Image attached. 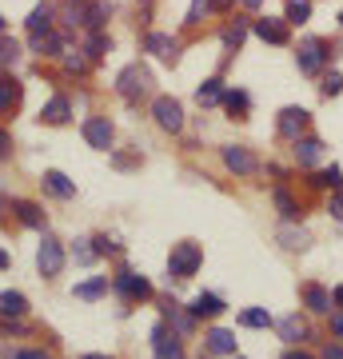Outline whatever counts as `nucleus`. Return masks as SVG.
Masks as SVG:
<instances>
[{
    "label": "nucleus",
    "instance_id": "2eb2a0df",
    "mask_svg": "<svg viewBox=\"0 0 343 359\" xmlns=\"http://www.w3.org/2000/svg\"><path fill=\"white\" fill-rule=\"evenodd\" d=\"M208 351H212V355L231 359V355H236V335H231L228 327H212V332H208Z\"/></svg>",
    "mask_w": 343,
    "mask_h": 359
},
{
    "label": "nucleus",
    "instance_id": "20e7f679",
    "mask_svg": "<svg viewBox=\"0 0 343 359\" xmlns=\"http://www.w3.org/2000/svg\"><path fill=\"white\" fill-rule=\"evenodd\" d=\"M36 268H40V276H44V280L60 276V268H64V248H60V240H52V236H44V240H40V248H36Z\"/></svg>",
    "mask_w": 343,
    "mask_h": 359
},
{
    "label": "nucleus",
    "instance_id": "f8f14e48",
    "mask_svg": "<svg viewBox=\"0 0 343 359\" xmlns=\"http://www.w3.org/2000/svg\"><path fill=\"white\" fill-rule=\"evenodd\" d=\"M152 347H156V359H184V347H180L176 335H168L164 323L152 327Z\"/></svg>",
    "mask_w": 343,
    "mask_h": 359
},
{
    "label": "nucleus",
    "instance_id": "5fc2aeb1",
    "mask_svg": "<svg viewBox=\"0 0 343 359\" xmlns=\"http://www.w3.org/2000/svg\"><path fill=\"white\" fill-rule=\"evenodd\" d=\"M80 359H112V355H80Z\"/></svg>",
    "mask_w": 343,
    "mask_h": 359
},
{
    "label": "nucleus",
    "instance_id": "7c9ffc66",
    "mask_svg": "<svg viewBox=\"0 0 343 359\" xmlns=\"http://www.w3.org/2000/svg\"><path fill=\"white\" fill-rule=\"evenodd\" d=\"M224 108H228L231 116H243L248 108H252V100H248V92L236 88V92H224Z\"/></svg>",
    "mask_w": 343,
    "mask_h": 359
},
{
    "label": "nucleus",
    "instance_id": "a18cd8bd",
    "mask_svg": "<svg viewBox=\"0 0 343 359\" xmlns=\"http://www.w3.org/2000/svg\"><path fill=\"white\" fill-rule=\"evenodd\" d=\"M323 359H343V347H339V344H331V347H323Z\"/></svg>",
    "mask_w": 343,
    "mask_h": 359
},
{
    "label": "nucleus",
    "instance_id": "8fccbe9b",
    "mask_svg": "<svg viewBox=\"0 0 343 359\" xmlns=\"http://www.w3.org/2000/svg\"><path fill=\"white\" fill-rule=\"evenodd\" d=\"M283 359H311V355H307V351H288Z\"/></svg>",
    "mask_w": 343,
    "mask_h": 359
},
{
    "label": "nucleus",
    "instance_id": "ea45409f",
    "mask_svg": "<svg viewBox=\"0 0 343 359\" xmlns=\"http://www.w3.org/2000/svg\"><path fill=\"white\" fill-rule=\"evenodd\" d=\"M319 92H323V96H339V92H343V76H339V72H323Z\"/></svg>",
    "mask_w": 343,
    "mask_h": 359
},
{
    "label": "nucleus",
    "instance_id": "49530a36",
    "mask_svg": "<svg viewBox=\"0 0 343 359\" xmlns=\"http://www.w3.org/2000/svg\"><path fill=\"white\" fill-rule=\"evenodd\" d=\"M13 359H48V355H44V351H16Z\"/></svg>",
    "mask_w": 343,
    "mask_h": 359
},
{
    "label": "nucleus",
    "instance_id": "4d7b16f0",
    "mask_svg": "<svg viewBox=\"0 0 343 359\" xmlns=\"http://www.w3.org/2000/svg\"><path fill=\"white\" fill-rule=\"evenodd\" d=\"M231 359H243V355H231Z\"/></svg>",
    "mask_w": 343,
    "mask_h": 359
},
{
    "label": "nucleus",
    "instance_id": "393cba45",
    "mask_svg": "<svg viewBox=\"0 0 343 359\" xmlns=\"http://www.w3.org/2000/svg\"><path fill=\"white\" fill-rule=\"evenodd\" d=\"M224 92H228L224 88V80L212 76V80H203L200 88H196V100H200L203 108H212V104H224Z\"/></svg>",
    "mask_w": 343,
    "mask_h": 359
},
{
    "label": "nucleus",
    "instance_id": "4be33fe9",
    "mask_svg": "<svg viewBox=\"0 0 343 359\" xmlns=\"http://www.w3.org/2000/svg\"><path fill=\"white\" fill-rule=\"evenodd\" d=\"M28 311V299L20 292H0V316L4 320H20Z\"/></svg>",
    "mask_w": 343,
    "mask_h": 359
},
{
    "label": "nucleus",
    "instance_id": "de8ad7c7",
    "mask_svg": "<svg viewBox=\"0 0 343 359\" xmlns=\"http://www.w3.org/2000/svg\"><path fill=\"white\" fill-rule=\"evenodd\" d=\"M331 332H335V335L343 339V316H335V320H331Z\"/></svg>",
    "mask_w": 343,
    "mask_h": 359
},
{
    "label": "nucleus",
    "instance_id": "aec40b11",
    "mask_svg": "<svg viewBox=\"0 0 343 359\" xmlns=\"http://www.w3.org/2000/svg\"><path fill=\"white\" fill-rule=\"evenodd\" d=\"M44 188H48L56 200H72V196H76V184L64 176V172H44Z\"/></svg>",
    "mask_w": 343,
    "mask_h": 359
},
{
    "label": "nucleus",
    "instance_id": "9d476101",
    "mask_svg": "<svg viewBox=\"0 0 343 359\" xmlns=\"http://www.w3.org/2000/svg\"><path fill=\"white\" fill-rule=\"evenodd\" d=\"M307 120H311V116H307V108H283L276 128H280L283 140H300V136H304V128H307Z\"/></svg>",
    "mask_w": 343,
    "mask_h": 359
},
{
    "label": "nucleus",
    "instance_id": "a211bd4d",
    "mask_svg": "<svg viewBox=\"0 0 343 359\" xmlns=\"http://www.w3.org/2000/svg\"><path fill=\"white\" fill-rule=\"evenodd\" d=\"M68 116H72V104H68V96H52V100L40 108V120H44V124H64Z\"/></svg>",
    "mask_w": 343,
    "mask_h": 359
},
{
    "label": "nucleus",
    "instance_id": "b1692460",
    "mask_svg": "<svg viewBox=\"0 0 343 359\" xmlns=\"http://www.w3.org/2000/svg\"><path fill=\"white\" fill-rule=\"evenodd\" d=\"M32 48H36L40 56H64L68 44H64L60 32H44V36H32Z\"/></svg>",
    "mask_w": 343,
    "mask_h": 359
},
{
    "label": "nucleus",
    "instance_id": "dca6fc26",
    "mask_svg": "<svg viewBox=\"0 0 343 359\" xmlns=\"http://www.w3.org/2000/svg\"><path fill=\"white\" fill-rule=\"evenodd\" d=\"M307 335H311V327H307L304 316H288V320H280V339L283 344H304Z\"/></svg>",
    "mask_w": 343,
    "mask_h": 359
},
{
    "label": "nucleus",
    "instance_id": "423d86ee",
    "mask_svg": "<svg viewBox=\"0 0 343 359\" xmlns=\"http://www.w3.org/2000/svg\"><path fill=\"white\" fill-rule=\"evenodd\" d=\"M84 140H88L92 148L108 152V148H112V140H116L112 120H108V116H88V120H84Z\"/></svg>",
    "mask_w": 343,
    "mask_h": 359
},
{
    "label": "nucleus",
    "instance_id": "5701e85b",
    "mask_svg": "<svg viewBox=\"0 0 343 359\" xmlns=\"http://www.w3.org/2000/svg\"><path fill=\"white\" fill-rule=\"evenodd\" d=\"M108 16H112V4H108V0H92L88 8H84V25H88L92 32H100V28L108 25Z\"/></svg>",
    "mask_w": 343,
    "mask_h": 359
},
{
    "label": "nucleus",
    "instance_id": "473e14b6",
    "mask_svg": "<svg viewBox=\"0 0 343 359\" xmlns=\"http://www.w3.org/2000/svg\"><path fill=\"white\" fill-rule=\"evenodd\" d=\"M311 184H316V188H339V184H343V172L331 164V168H323V172H316V176H311Z\"/></svg>",
    "mask_w": 343,
    "mask_h": 359
},
{
    "label": "nucleus",
    "instance_id": "2f4dec72",
    "mask_svg": "<svg viewBox=\"0 0 343 359\" xmlns=\"http://www.w3.org/2000/svg\"><path fill=\"white\" fill-rule=\"evenodd\" d=\"M248 28H252L248 20H236V25H228V28H224V48H240V44H243V36H248Z\"/></svg>",
    "mask_w": 343,
    "mask_h": 359
},
{
    "label": "nucleus",
    "instance_id": "a19ab883",
    "mask_svg": "<svg viewBox=\"0 0 343 359\" xmlns=\"http://www.w3.org/2000/svg\"><path fill=\"white\" fill-rule=\"evenodd\" d=\"M168 316H172V323H176L180 332H191V323H196V316H184L176 304H168Z\"/></svg>",
    "mask_w": 343,
    "mask_h": 359
},
{
    "label": "nucleus",
    "instance_id": "c9c22d12",
    "mask_svg": "<svg viewBox=\"0 0 343 359\" xmlns=\"http://www.w3.org/2000/svg\"><path fill=\"white\" fill-rule=\"evenodd\" d=\"M104 292H108V280H88V283H80L76 287L80 299H100Z\"/></svg>",
    "mask_w": 343,
    "mask_h": 359
},
{
    "label": "nucleus",
    "instance_id": "c85d7f7f",
    "mask_svg": "<svg viewBox=\"0 0 343 359\" xmlns=\"http://www.w3.org/2000/svg\"><path fill=\"white\" fill-rule=\"evenodd\" d=\"M16 60H20V44H16L13 36H0V72L13 68Z\"/></svg>",
    "mask_w": 343,
    "mask_h": 359
},
{
    "label": "nucleus",
    "instance_id": "39448f33",
    "mask_svg": "<svg viewBox=\"0 0 343 359\" xmlns=\"http://www.w3.org/2000/svg\"><path fill=\"white\" fill-rule=\"evenodd\" d=\"M152 116H156V124L164 132H180L184 128V108H180L176 96H156L152 100Z\"/></svg>",
    "mask_w": 343,
    "mask_h": 359
},
{
    "label": "nucleus",
    "instance_id": "9b49d317",
    "mask_svg": "<svg viewBox=\"0 0 343 359\" xmlns=\"http://www.w3.org/2000/svg\"><path fill=\"white\" fill-rule=\"evenodd\" d=\"M116 292L124 295V299H148L152 295V283L144 280V276H136V271H120L116 276Z\"/></svg>",
    "mask_w": 343,
    "mask_h": 359
},
{
    "label": "nucleus",
    "instance_id": "6ab92c4d",
    "mask_svg": "<svg viewBox=\"0 0 343 359\" xmlns=\"http://www.w3.org/2000/svg\"><path fill=\"white\" fill-rule=\"evenodd\" d=\"M220 311H224V299L212 295V292H200L196 299H191V316H196V320H203V316L212 320V316H220Z\"/></svg>",
    "mask_w": 343,
    "mask_h": 359
},
{
    "label": "nucleus",
    "instance_id": "c756f323",
    "mask_svg": "<svg viewBox=\"0 0 343 359\" xmlns=\"http://www.w3.org/2000/svg\"><path fill=\"white\" fill-rule=\"evenodd\" d=\"M276 208H280L283 219H300V204L292 200V192H288V188H276Z\"/></svg>",
    "mask_w": 343,
    "mask_h": 359
},
{
    "label": "nucleus",
    "instance_id": "1a4fd4ad",
    "mask_svg": "<svg viewBox=\"0 0 343 359\" xmlns=\"http://www.w3.org/2000/svg\"><path fill=\"white\" fill-rule=\"evenodd\" d=\"M224 164H228L236 176H255V172H260V160H255L248 148H240V144H228V148H224Z\"/></svg>",
    "mask_w": 343,
    "mask_h": 359
},
{
    "label": "nucleus",
    "instance_id": "6e6552de",
    "mask_svg": "<svg viewBox=\"0 0 343 359\" xmlns=\"http://www.w3.org/2000/svg\"><path fill=\"white\" fill-rule=\"evenodd\" d=\"M252 32L267 44H288V20L283 16H260V20H252Z\"/></svg>",
    "mask_w": 343,
    "mask_h": 359
},
{
    "label": "nucleus",
    "instance_id": "f257e3e1",
    "mask_svg": "<svg viewBox=\"0 0 343 359\" xmlns=\"http://www.w3.org/2000/svg\"><path fill=\"white\" fill-rule=\"evenodd\" d=\"M116 92L124 96L128 104H136V100H144L148 92H152V72L144 65H128V68H120V76H116Z\"/></svg>",
    "mask_w": 343,
    "mask_h": 359
},
{
    "label": "nucleus",
    "instance_id": "4468645a",
    "mask_svg": "<svg viewBox=\"0 0 343 359\" xmlns=\"http://www.w3.org/2000/svg\"><path fill=\"white\" fill-rule=\"evenodd\" d=\"M276 240H280V244L288 248V252H304V248L311 244V236H307L304 228H295L292 219H283V224H280V231H276Z\"/></svg>",
    "mask_w": 343,
    "mask_h": 359
},
{
    "label": "nucleus",
    "instance_id": "c03bdc74",
    "mask_svg": "<svg viewBox=\"0 0 343 359\" xmlns=\"http://www.w3.org/2000/svg\"><path fill=\"white\" fill-rule=\"evenodd\" d=\"M8 152H13V136H8V132L0 128V160H4Z\"/></svg>",
    "mask_w": 343,
    "mask_h": 359
},
{
    "label": "nucleus",
    "instance_id": "13d9d810",
    "mask_svg": "<svg viewBox=\"0 0 343 359\" xmlns=\"http://www.w3.org/2000/svg\"><path fill=\"white\" fill-rule=\"evenodd\" d=\"M339 20H343V13H339Z\"/></svg>",
    "mask_w": 343,
    "mask_h": 359
},
{
    "label": "nucleus",
    "instance_id": "09e8293b",
    "mask_svg": "<svg viewBox=\"0 0 343 359\" xmlns=\"http://www.w3.org/2000/svg\"><path fill=\"white\" fill-rule=\"evenodd\" d=\"M212 8H220V13H224V8H231V0H212Z\"/></svg>",
    "mask_w": 343,
    "mask_h": 359
},
{
    "label": "nucleus",
    "instance_id": "f3484780",
    "mask_svg": "<svg viewBox=\"0 0 343 359\" xmlns=\"http://www.w3.org/2000/svg\"><path fill=\"white\" fill-rule=\"evenodd\" d=\"M28 32H32V36H44V32H52V4L48 0H40L36 8H32V13H28Z\"/></svg>",
    "mask_w": 343,
    "mask_h": 359
},
{
    "label": "nucleus",
    "instance_id": "6e6d98bb",
    "mask_svg": "<svg viewBox=\"0 0 343 359\" xmlns=\"http://www.w3.org/2000/svg\"><path fill=\"white\" fill-rule=\"evenodd\" d=\"M0 28H4V16H0Z\"/></svg>",
    "mask_w": 343,
    "mask_h": 359
},
{
    "label": "nucleus",
    "instance_id": "cd10ccee",
    "mask_svg": "<svg viewBox=\"0 0 343 359\" xmlns=\"http://www.w3.org/2000/svg\"><path fill=\"white\" fill-rule=\"evenodd\" d=\"M20 104V84L13 76H0V112H8Z\"/></svg>",
    "mask_w": 343,
    "mask_h": 359
},
{
    "label": "nucleus",
    "instance_id": "7ed1b4c3",
    "mask_svg": "<svg viewBox=\"0 0 343 359\" xmlns=\"http://www.w3.org/2000/svg\"><path fill=\"white\" fill-rule=\"evenodd\" d=\"M328 44L323 40H304L300 44V52H295V65H300V72H307V76H319L323 72V65H328Z\"/></svg>",
    "mask_w": 343,
    "mask_h": 359
},
{
    "label": "nucleus",
    "instance_id": "79ce46f5",
    "mask_svg": "<svg viewBox=\"0 0 343 359\" xmlns=\"http://www.w3.org/2000/svg\"><path fill=\"white\" fill-rule=\"evenodd\" d=\"M92 244H96V256H116V252H120V248H116L112 240H108V236H100V240H92Z\"/></svg>",
    "mask_w": 343,
    "mask_h": 359
},
{
    "label": "nucleus",
    "instance_id": "3c124183",
    "mask_svg": "<svg viewBox=\"0 0 343 359\" xmlns=\"http://www.w3.org/2000/svg\"><path fill=\"white\" fill-rule=\"evenodd\" d=\"M331 299H335V304L343 308V287H335V292H331Z\"/></svg>",
    "mask_w": 343,
    "mask_h": 359
},
{
    "label": "nucleus",
    "instance_id": "e433bc0d",
    "mask_svg": "<svg viewBox=\"0 0 343 359\" xmlns=\"http://www.w3.org/2000/svg\"><path fill=\"white\" fill-rule=\"evenodd\" d=\"M208 13H212V0H191V8H188V16H184V25H200Z\"/></svg>",
    "mask_w": 343,
    "mask_h": 359
},
{
    "label": "nucleus",
    "instance_id": "bb28decb",
    "mask_svg": "<svg viewBox=\"0 0 343 359\" xmlns=\"http://www.w3.org/2000/svg\"><path fill=\"white\" fill-rule=\"evenodd\" d=\"M283 20H288V25H307V20H311V0H288V4H283Z\"/></svg>",
    "mask_w": 343,
    "mask_h": 359
},
{
    "label": "nucleus",
    "instance_id": "58836bf2",
    "mask_svg": "<svg viewBox=\"0 0 343 359\" xmlns=\"http://www.w3.org/2000/svg\"><path fill=\"white\" fill-rule=\"evenodd\" d=\"M64 68H68V72H88V56H80L76 48H68L64 52Z\"/></svg>",
    "mask_w": 343,
    "mask_h": 359
},
{
    "label": "nucleus",
    "instance_id": "f704fd0d",
    "mask_svg": "<svg viewBox=\"0 0 343 359\" xmlns=\"http://www.w3.org/2000/svg\"><path fill=\"white\" fill-rule=\"evenodd\" d=\"M84 52H88L92 60H100L104 52H112V40L104 36V32H92V36H88V48H84Z\"/></svg>",
    "mask_w": 343,
    "mask_h": 359
},
{
    "label": "nucleus",
    "instance_id": "4c0bfd02",
    "mask_svg": "<svg viewBox=\"0 0 343 359\" xmlns=\"http://www.w3.org/2000/svg\"><path fill=\"white\" fill-rule=\"evenodd\" d=\"M72 256H76V264H96V248H92V240H76V248H72Z\"/></svg>",
    "mask_w": 343,
    "mask_h": 359
},
{
    "label": "nucleus",
    "instance_id": "37998d69",
    "mask_svg": "<svg viewBox=\"0 0 343 359\" xmlns=\"http://www.w3.org/2000/svg\"><path fill=\"white\" fill-rule=\"evenodd\" d=\"M331 216H335V219L343 224V192H335V196H331Z\"/></svg>",
    "mask_w": 343,
    "mask_h": 359
},
{
    "label": "nucleus",
    "instance_id": "f03ea898",
    "mask_svg": "<svg viewBox=\"0 0 343 359\" xmlns=\"http://www.w3.org/2000/svg\"><path fill=\"white\" fill-rule=\"evenodd\" d=\"M200 264H203V252H200V244H191V240L176 244L172 256H168V271H172L176 280H191V276L200 271Z\"/></svg>",
    "mask_w": 343,
    "mask_h": 359
},
{
    "label": "nucleus",
    "instance_id": "0eeeda50",
    "mask_svg": "<svg viewBox=\"0 0 343 359\" xmlns=\"http://www.w3.org/2000/svg\"><path fill=\"white\" fill-rule=\"evenodd\" d=\"M144 48L152 52L156 60H164V65H176L180 60V40L168 36V32H148L144 36Z\"/></svg>",
    "mask_w": 343,
    "mask_h": 359
},
{
    "label": "nucleus",
    "instance_id": "603ef678",
    "mask_svg": "<svg viewBox=\"0 0 343 359\" xmlns=\"http://www.w3.org/2000/svg\"><path fill=\"white\" fill-rule=\"evenodd\" d=\"M243 8H260V4H264V0H240Z\"/></svg>",
    "mask_w": 343,
    "mask_h": 359
},
{
    "label": "nucleus",
    "instance_id": "864d4df0",
    "mask_svg": "<svg viewBox=\"0 0 343 359\" xmlns=\"http://www.w3.org/2000/svg\"><path fill=\"white\" fill-rule=\"evenodd\" d=\"M0 268H8V256H4V252H0Z\"/></svg>",
    "mask_w": 343,
    "mask_h": 359
},
{
    "label": "nucleus",
    "instance_id": "a878e982",
    "mask_svg": "<svg viewBox=\"0 0 343 359\" xmlns=\"http://www.w3.org/2000/svg\"><path fill=\"white\" fill-rule=\"evenodd\" d=\"M16 216H20V224H28V228H44V208L32 204V200H20V204H16Z\"/></svg>",
    "mask_w": 343,
    "mask_h": 359
},
{
    "label": "nucleus",
    "instance_id": "ddd939ff",
    "mask_svg": "<svg viewBox=\"0 0 343 359\" xmlns=\"http://www.w3.org/2000/svg\"><path fill=\"white\" fill-rule=\"evenodd\" d=\"M319 160H323V140H316V136H300V140H295V164L300 168H316Z\"/></svg>",
    "mask_w": 343,
    "mask_h": 359
},
{
    "label": "nucleus",
    "instance_id": "412c9836",
    "mask_svg": "<svg viewBox=\"0 0 343 359\" xmlns=\"http://www.w3.org/2000/svg\"><path fill=\"white\" fill-rule=\"evenodd\" d=\"M304 299H307V308L319 311V316H328L331 304H335V299H331V292H328V287H319V283H307V287H304Z\"/></svg>",
    "mask_w": 343,
    "mask_h": 359
},
{
    "label": "nucleus",
    "instance_id": "72a5a7b5",
    "mask_svg": "<svg viewBox=\"0 0 343 359\" xmlns=\"http://www.w3.org/2000/svg\"><path fill=\"white\" fill-rule=\"evenodd\" d=\"M243 327H271V316H267V308H248L240 316Z\"/></svg>",
    "mask_w": 343,
    "mask_h": 359
}]
</instances>
